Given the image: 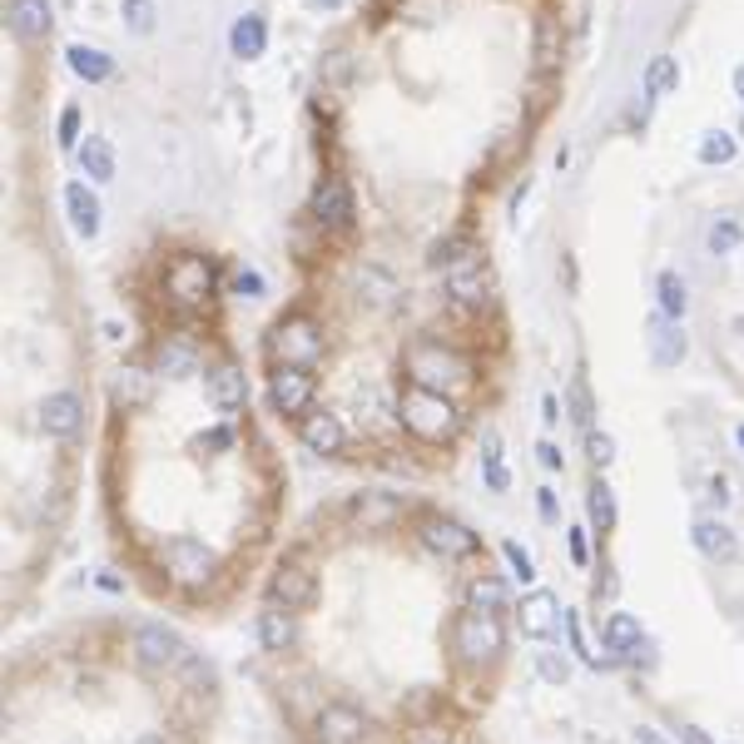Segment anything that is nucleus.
Returning <instances> with one entry per match:
<instances>
[{
	"label": "nucleus",
	"instance_id": "obj_28",
	"mask_svg": "<svg viewBox=\"0 0 744 744\" xmlns=\"http://www.w3.org/2000/svg\"><path fill=\"white\" fill-rule=\"evenodd\" d=\"M656 303H660V314L665 318H685V308H690V288H685V279H680L675 269H660L656 279Z\"/></svg>",
	"mask_w": 744,
	"mask_h": 744
},
{
	"label": "nucleus",
	"instance_id": "obj_26",
	"mask_svg": "<svg viewBox=\"0 0 744 744\" xmlns=\"http://www.w3.org/2000/svg\"><path fill=\"white\" fill-rule=\"evenodd\" d=\"M80 174H85L90 184H109L115 179V144L99 140V134H85V144H80Z\"/></svg>",
	"mask_w": 744,
	"mask_h": 744
},
{
	"label": "nucleus",
	"instance_id": "obj_53",
	"mask_svg": "<svg viewBox=\"0 0 744 744\" xmlns=\"http://www.w3.org/2000/svg\"><path fill=\"white\" fill-rule=\"evenodd\" d=\"M740 447H744V427H740Z\"/></svg>",
	"mask_w": 744,
	"mask_h": 744
},
{
	"label": "nucleus",
	"instance_id": "obj_52",
	"mask_svg": "<svg viewBox=\"0 0 744 744\" xmlns=\"http://www.w3.org/2000/svg\"><path fill=\"white\" fill-rule=\"evenodd\" d=\"M140 744H164V740H160V734H144V740H140Z\"/></svg>",
	"mask_w": 744,
	"mask_h": 744
},
{
	"label": "nucleus",
	"instance_id": "obj_13",
	"mask_svg": "<svg viewBox=\"0 0 744 744\" xmlns=\"http://www.w3.org/2000/svg\"><path fill=\"white\" fill-rule=\"evenodd\" d=\"M40 432L45 437H55V442H70L80 427H85V402H80V392H70V388H60V392H50V398L40 402Z\"/></svg>",
	"mask_w": 744,
	"mask_h": 744
},
{
	"label": "nucleus",
	"instance_id": "obj_51",
	"mask_svg": "<svg viewBox=\"0 0 744 744\" xmlns=\"http://www.w3.org/2000/svg\"><path fill=\"white\" fill-rule=\"evenodd\" d=\"M318 5H323V11H343L347 0H318Z\"/></svg>",
	"mask_w": 744,
	"mask_h": 744
},
{
	"label": "nucleus",
	"instance_id": "obj_48",
	"mask_svg": "<svg viewBox=\"0 0 744 744\" xmlns=\"http://www.w3.org/2000/svg\"><path fill=\"white\" fill-rule=\"evenodd\" d=\"M408 744H447V740H442V730H417Z\"/></svg>",
	"mask_w": 744,
	"mask_h": 744
},
{
	"label": "nucleus",
	"instance_id": "obj_44",
	"mask_svg": "<svg viewBox=\"0 0 744 744\" xmlns=\"http://www.w3.org/2000/svg\"><path fill=\"white\" fill-rule=\"evenodd\" d=\"M571 562H576V566L591 562V551H586V531H571Z\"/></svg>",
	"mask_w": 744,
	"mask_h": 744
},
{
	"label": "nucleus",
	"instance_id": "obj_10",
	"mask_svg": "<svg viewBox=\"0 0 744 744\" xmlns=\"http://www.w3.org/2000/svg\"><path fill=\"white\" fill-rule=\"evenodd\" d=\"M314 367H273L269 373V402L283 417H308L314 412Z\"/></svg>",
	"mask_w": 744,
	"mask_h": 744
},
{
	"label": "nucleus",
	"instance_id": "obj_21",
	"mask_svg": "<svg viewBox=\"0 0 744 744\" xmlns=\"http://www.w3.org/2000/svg\"><path fill=\"white\" fill-rule=\"evenodd\" d=\"M244 398H248L244 367H238V363H214V367H209V402H214L219 412L244 408Z\"/></svg>",
	"mask_w": 744,
	"mask_h": 744
},
{
	"label": "nucleus",
	"instance_id": "obj_50",
	"mask_svg": "<svg viewBox=\"0 0 744 744\" xmlns=\"http://www.w3.org/2000/svg\"><path fill=\"white\" fill-rule=\"evenodd\" d=\"M734 95H740V105H744V66L734 70Z\"/></svg>",
	"mask_w": 744,
	"mask_h": 744
},
{
	"label": "nucleus",
	"instance_id": "obj_42",
	"mask_svg": "<svg viewBox=\"0 0 744 744\" xmlns=\"http://www.w3.org/2000/svg\"><path fill=\"white\" fill-rule=\"evenodd\" d=\"M115 398H130V402H140V398H144L140 378H119V382H115Z\"/></svg>",
	"mask_w": 744,
	"mask_h": 744
},
{
	"label": "nucleus",
	"instance_id": "obj_41",
	"mask_svg": "<svg viewBox=\"0 0 744 744\" xmlns=\"http://www.w3.org/2000/svg\"><path fill=\"white\" fill-rule=\"evenodd\" d=\"M571 408H576V422H581V427L591 432V388H586L581 378L571 382Z\"/></svg>",
	"mask_w": 744,
	"mask_h": 744
},
{
	"label": "nucleus",
	"instance_id": "obj_31",
	"mask_svg": "<svg viewBox=\"0 0 744 744\" xmlns=\"http://www.w3.org/2000/svg\"><path fill=\"white\" fill-rule=\"evenodd\" d=\"M680 90V60L675 55H656V60H650L646 66V95H675Z\"/></svg>",
	"mask_w": 744,
	"mask_h": 744
},
{
	"label": "nucleus",
	"instance_id": "obj_7",
	"mask_svg": "<svg viewBox=\"0 0 744 744\" xmlns=\"http://www.w3.org/2000/svg\"><path fill=\"white\" fill-rule=\"evenodd\" d=\"M160 562H164V571H169V581L184 586V591L209 586V581H214V571H219L214 546H204L199 536H169L160 546Z\"/></svg>",
	"mask_w": 744,
	"mask_h": 744
},
{
	"label": "nucleus",
	"instance_id": "obj_8",
	"mask_svg": "<svg viewBox=\"0 0 744 744\" xmlns=\"http://www.w3.org/2000/svg\"><path fill=\"white\" fill-rule=\"evenodd\" d=\"M417 541L432 556H442V562H472L476 551H482V536H476L467 521L442 517V511H427V517L417 521Z\"/></svg>",
	"mask_w": 744,
	"mask_h": 744
},
{
	"label": "nucleus",
	"instance_id": "obj_5",
	"mask_svg": "<svg viewBox=\"0 0 744 744\" xmlns=\"http://www.w3.org/2000/svg\"><path fill=\"white\" fill-rule=\"evenodd\" d=\"M402 367H408V382L432 392H457L472 382V363H467L457 347H447L442 338H417V343L402 353Z\"/></svg>",
	"mask_w": 744,
	"mask_h": 744
},
{
	"label": "nucleus",
	"instance_id": "obj_22",
	"mask_svg": "<svg viewBox=\"0 0 744 744\" xmlns=\"http://www.w3.org/2000/svg\"><path fill=\"white\" fill-rule=\"evenodd\" d=\"M690 536H695V546H700V556H710V562H724V566H730L734 556H740V536H734V531L724 527L720 517H700V521H695Z\"/></svg>",
	"mask_w": 744,
	"mask_h": 744
},
{
	"label": "nucleus",
	"instance_id": "obj_3",
	"mask_svg": "<svg viewBox=\"0 0 744 744\" xmlns=\"http://www.w3.org/2000/svg\"><path fill=\"white\" fill-rule=\"evenodd\" d=\"M219 293V269L209 253H194V248H184L164 263V303L179 308V314H204L209 298Z\"/></svg>",
	"mask_w": 744,
	"mask_h": 744
},
{
	"label": "nucleus",
	"instance_id": "obj_32",
	"mask_svg": "<svg viewBox=\"0 0 744 744\" xmlns=\"http://www.w3.org/2000/svg\"><path fill=\"white\" fill-rule=\"evenodd\" d=\"M586 507H591V527L601 531V536H605V531H615V492L601 482V476L591 482V496H586Z\"/></svg>",
	"mask_w": 744,
	"mask_h": 744
},
{
	"label": "nucleus",
	"instance_id": "obj_33",
	"mask_svg": "<svg viewBox=\"0 0 744 744\" xmlns=\"http://www.w3.org/2000/svg\"><path fill=\"white\" fill-rule=\"evenodd\" d=\"M705 244H710V253H715V259H724V253H734V248L744 244V224H740V219H730V214H724V219H715V224H710V234H705Z\"/></svg>",
	"mask_w": 744,
	"mask_h": 744
},
{
	"label": "nucleus",
	"instance_id": "obj_43",
	"mask_svg": "<svg viewBox=\"0 0 744 744\" xmlns=\"http://www.w3.org/2000/svg\"><path fill=\"white\" fill-rule=\"evenodd\" d=\"M536 452H541V467H546V472H562V452H556V442H541Z\"/></svg>",
	"mask_w": 744,
	"mask_h": 744
},
{
	"label": "nucleus",
	"instance_id": "obj_14",
	"mask_svg": "<svg viewBox=\"0 0 744 744\" xmlns=\"http://www.w3.org/2000/svg\"><path fill=\"white\" fill-rule=\"evenodd\" d=\"M269 601H279L283 611H308L318 601V576L298 562H283L269 581Z\"/></svg>",
	"mask_w": 744,
	"mask_h": 744
},
{
	"label": "nucleus",
	"instance_id": "obj_47",
	"mask_svg": "<svg viewBox=\"0 0 744 744\" xmlns=\"http://www.w3.org/2000/svg\"><path fill=\"white\" fill-rule=\"evenodd\" d=\"M228 442H234V432H228V427H214L204 437V447H228Z\"/></svg>",
	"mask_w": 744,
	"mask_h": 744
},
{
	"label": "nucleus",
	"instance_id": "obj_20",
	"mask_svg": "<svg viewBox=\"0 0 744 744\" xmlns=\"http://www.w3.org/2000/svg\"><path fill=\"white\" fill-rule=\"evenodd\" d=\"M556 626H562V601L551 591H531L527 601H521V630H527L531 640H546V636H556Z\"/></svg>",
	"mask_w": 744,
	"mask_h": 744
},
{
	"label": "nucleus",
	"instance_id": "obj_37",
	"mask_svg": "<svg viewBox=\"0 0 744 744\" xmlns=\"http://www.w3.org/2000/svg\"><path fill=\"white\" fill-rule=\"evenodd\" d=\"M586 452H591L595 472H605V467L615 462V437H611V432H586Z\"/></svg>",
	"mask_w": 744,
	"mask_h": 744
},
{
	"label": "nucleus",
	"instance_id": "obj_34",
	"mask_svg": "<svg viewBox=\"0 0 744 744\" xmlns=\"http://www.w3.org/2000/svg\"><path fill=\"white\" fill-rule=\"evenodd\" d=\"M734 154H740L734 134H724V130H705V140H700V150H695V160H700V164H730Z\"/></svg>",
	"mask_w": 744,
	"mask_h": 744
},
{
	"label": "nucleus",
	"instance_id": "obj_39",
	"mask_svg": "<svg viewBox=\"0 0 744 744\" xmlns=\"http://www.w3.org/2000/svg\"><path fill=\"white\" fill-rule=\"evenodd\" d=\"M80 105H66L60 109V150H80Z\"/></svg>",
	"mask_w": 744,
	"mask_h": 744
},
{
	"label": "nucleus",
	"instance_id": "obj_54",
	"mask_svg": "<svg viewBox=\"0 0 744 744\" xmlns=\"http://www.w3.org/2000/svg\"><path fill=\"white\" fill-rule=\"evenodd\" d=\"M740 134H744V125H740Z\"/></svg>",
	"mask_w": 744,
	"mask_h": 744
},
{
	"label": "nucleus",
	"instance_id": "obj_19",
	"mask_svg": "<svg viewBox=\"0 0 744 744\" xmlns=\"http://www.w3.org/2000/svg\"><path fill=\"white\" fill-rule=\"evenodd\" d=\"M259 640L269 656H283V650L298 646V611H283L279 601H269L259 611Z\"/></svg>",
	"mask_w": 744,
	"mask_h": 744
},
{
	"label": "nucleus",
	"instance_id": "obj_30",
	"mask_svg": "<svg viewBox=\"0 0 744 744\" xmlns=\"http://www.w3.org/2000/svg\"><path fill=\"white\" fill-rule=\"evenodd\" d=\"M605 650H615V656H626V650H640V621L626 611H615L611 621H605Z\"/></svg>",
	"mask_w": 744,
	"mask_h": 744
},
{
	"label": "nucleus",
	"instance_id": "obj_15",
	"mask_svg": "<svg viewBox=\"0 0 744 744\" xmlns=\"http://www.w3.org/2000/svg\"><path fill=\"white\" fill-rule=\"evenodd\" d=\"M650 367L656 373H670V367H680L685 357H690V338H685V328L675 323V318L656 314L650 318Z\"/></svg>",
	"mask_w": 744,
	"mask_h": 744
},
{
	"label": "nucleus",
	"instance_id": "obj_49",
	"mask_svg": "<svg viewBox=\"0 0 744 744\" xmlns=\"http://www.w3.org/2000/svg\"><path fill=\"white\" fill-rule=\"evenodd\" d=\"M680 740H685V744H710V740H705V730H695V724H685V730H680Z\"/></svg>",
	"mask_w": 744,
	"mask_h": 744
},
{
	"label": "nucleus",
	"instance_id": "obj_23",
	"mask_svg": "<svg viewBox=\"0 0 744 744\" xmlns=\"http://www.w3.org/2000/svg\"><path fill=\"white\" fill-rule=\"evenodd\" d=\"M66 209H70V228H75L80 238L99 234V199H95V189H85V179L66 184Z\"/></svg>",
	"mask_w": 744,
	"mask_h": 744
},
{
	"label": "nucleus",
	"instance_id": "obj_2",
	"mask_svg": "<svg viewBox=\"0 0 744 744\" xmlns=\"http://www.w3.org/2000/svg\"><path fill=\"white\" fill-rule=\"evenodd\" d=\"M398 417L417 442H452L457 432H462V408L452 402V392H432V388H417V382L402 388Z\"/></svg>",
	"mask_w": 744,
	"mask_h": 744
},
{
	"label": "nucleus",
	"instance_id": "obj_17",
	"mask_svg": "<svg viewBox=\"0 0 744 744\" xmlns=\"http://www.w3.org/2000/svg\"><path fill=\"white\" fill-rule=\"evenodd\" d=\"M402 511H408V501H402V496H392V492H363V496H353L347 517H353L363 531H388L392 521H402Z\"/></svg>",
	"mask_w": 744,
	"mask_h": 744
},
{
	"label": "nucleus",
	"instance_id": "obj_29",
	"mask_svg": "<svg viewBox=\"0 0 744 744\" xmlns=\"http://www.w3.org/2000/svg\"><path fill=\"white\" fill-rule=\"evenodd\" d=\"M160 373H169V378H189V373H199V347L164 338L160 343Z\"/></svg>",
	"mask_w": 744,
	"mask_h": 744
},
{
	"label": "nucleus",
	"instance_id": "obj_18",
	"mask_svg": "<svg viewBox=\"0 0 744 744\" xmlns=\"http://www.w3.org/2000/svg\"><path fill=\"white\" fill-rule=\"evenodd\" d=\"M5 21H11V31L21 35L25 45H40L45 35L55 31L50 0H11V5H5Z\"/></svg>",
	"mask_w": 744,
	"mask_h": 744
},
{
	"label": "nucleus",
	"instance_id": "obj_46",
	"mask_svg": "<svg viewBox=\"0 0 744 744\" xmlns=\"http://www.w3.org/2000/svg\"><path fill=\"white\" fill-rule=\"evenodd\" d=\"M636 744H670V740H665L660 730H650V724H640V730H636Z\"/></svg>",
	"mask_w": 744,
	"mask_h": 744
},
{
	"label": "nucleus",
	"instance_id": "obj_35",
	"mask_svg": "<svg viewBox=\"0 0 744 744\" xmlns=\"http://www.w3.org/2000/svg\"><path fill=\"white\" fill-rule=\"evenodd\" d=\"M501 556H507L511 576H517L521 586H531V581H536V562H531V551L521 546V541H501Z\"/></svg>",
	"mask_w": 744,
	"mask_h": 744
},
{
	"label": "nucleus",
	"instance_id": "obj_16",
	"mask_svg": "<svg viewBox=\"0 0 744 744\" xmlns=\"http://www.w3.org/2000/svg\"><path fill=\"white\" fill-rule=\"evenodd\" d=\"M298 442L318 457H338L347 447V427L338 422V412H308L298 417Z\"/></svg>",
	"mask_w": 744,
	"mask_h": 744
},
{
	"label": "nucleus",
	"instance_id": "obj_27",
	"mask_svg": "<svg viewBox=\"0 0 744 744\" xmlns=\"http://www.w3.org/2000/svg\"><path fill=\"white\" fill-rule=\"evenodd\" d=\"M467 605H476V611H492V615H507L511 611V591L501 576H476L472 586H467Z\"/></svg>",
	"mask_w": 744,
	"mask_h": 744
},
{
	"label": "nucleus",
	"instance_id": "obj_11",
	"mask_svg": "<svg viewBox=\"0 0 744 744\" xmlns=\"http://www.w3.org/2000/svg\"><path fill=\"white\" fill-rule=\"evenodd\" d=\"M308 214H314V224L323 228V234H343V228H353L357 209H353V189H347L343 174H328V179L318 184Z\"/></svg>",
	"mask_w": 744,
	"mask_h": 744
},
{
	"label": "nucleus",
	"instance_id": "obj_36",
	"mask_svg": "<svg viewBox=\"0 0 744 744\" xmlns=\"http://www.w3.org/2000/svg\"><path fill=\"white\" fill-rule=\"evenodd\" d=\"M119 11L134 35H154V0H119Z\"/></svg>",
	"mask_w": 744,
	"mask_h": 744
},
{
	"label": "nucleus",
	"instance_id": "obj_1",
	"mask_svg": "<svg viewBox=\"0 0 744 744\" xmlns=\"http://www.w3.org/2000/svg\"><path fill=\"white\" fill-rule=\"evenodd\" d=\"M437 269H442V283L452 293L457 308L467 314H482L492 303V279H486V259H482V244L472 234H452L437 244Z\"/></svg>",
	"mask_w": 744,
	"mask_h": 744
},
{
	"label": "nucleus",
	"instance_id": "obj_40",
	"mask_svg": "<svg viewBox=\"0 0 744 744\" xmlns=\"http://www.w3.org/2000/svg\"><path fill=\"white\" fill-rule=\"evenodd\" d=\"M234 293L238 298H263V273L259 269H238L234 273Z\"/></svg>",
	"mask_w": 744,
	"mask_h": 744
},
{
	"label": "nucleus",
	"instance_id": "obj_25",
	"mask_svg": "<svg viewBox=\"0 0 744 744\" xmlns=\"http://www.w3.org/2000/svg\"><path fill=\"white\" fill-rule=\"evenodd\" d=\"M66 66L75 70V80H85V85H105V80H115V55L95 50V45H70Z\"/></svg>",
	"mask_w": 744,
	"mask_h": 744
},
{
	"label": "nucleus",
	"instance_id": "obj_12",
	"mask_svg": "<svg viewBox=\"0 0 744 744\" xmlns=\"http://www.w3.org/2000/svg\"><path fill=\"white\" fill-rule=\"evenodd\" d=\"M367 740H373V724L353 705H323L314 715V744H367Z\"/></svg>",
	"mask_w": 744,
	"mask_h": 744
},
{
	"label": "nucleus",
	"instance_id": "obj_6",
	"mask_svg": "<svg viewBox=\"0 0 744 744\" xmlns=\"http://www.w3.org/2000/svg\"><path fill=\"white\" fill-rule=\"evenodd\" d=\"M501 650H507V626H501V615L476 611V605L457 611V621H452V656L462 660V665L482 670V665H492V660H501Z\"/></svg>",
	"mask_w": 744,
	"mask_h": 744
},
{
	"label": "nucleus",
	"instance_id": "obj_4",
	"mask_svg": "<svg viewBox=\"0 0 744 744\" xmlns=\"http://www.w3.org/2000/svg\"><path fill=\"white\" fill-rule=\"evenodd\" d=\"M263 353H269L273 367H318L328 353V338H323V323L314 314H283L279 323L269 328L263 338Z\"/></svg>",
	"mask_w": 744,
	"mask_h": 744
},
{
	"label": "nucleus",
	"instance_id": "obj_38",
	"mask_svg": "<svg viewBox=\"0 0 744 744\" xmlns=\"http://www.w3.org/2000/svg\"><path fill=\"white\" fill-rule=\"evenodd\" d=\"M536 670H541V680H546V685H566V675H571V660L556 656V650H541Z\"/></svg>",
	"mask_w": 744,
	"mask_h": 744
},
{
	"label": "nucleus",
	"instance_id": "obj_9",
	"mask_svg": "<svg viewBox=\"0 0 744 744\" xmlns=\"http://www.w3.org/2000/svg\"><path fill=\"white\" fill-rule=\"evenodd\" d=\"M134 660H140V670H150V675H174L179 665H189V646H184L169 626L144 621V626L134 630Z\"/></svg>",
	"mask_w": 744,
	"mask_h": 744
},
{
	"label": "nucleus",
	"instance_id": "obj_45",
	"mask_svg": "<svg viewBox=\"0 0 744 744\" xmlns=\"http://www.w3.org/2000/svg\"><path fill=\"white\" fill-rule=\"evenodd\" d=\"M536 501H541V517H546V521H556V492H551V486H541V496H536Z\"/></svg>",
	"mask_w": 744,
	"mask_h": 744
},
{
	"label": "nucleus",
	"instance_id": "obj_24",
	"mask_svg": "<svg viewBox=\"0 0 744 744\" xmlns=\"http://www.w3.org/2000/svg\"><path fill=\"white\" fill-rule=\"evenodd\" d=\"M228 50H234L238 60H259V55L269 50V21H263L259 11L238 15L234 31H228Z\"/></svg>",
	"mask_w": 744,
	"mask_h": 744
}]
</instances>
